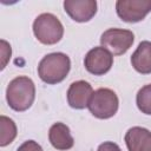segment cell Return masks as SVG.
<instances>
[{
    "label": "cell",
    "instance_id": "obj_1",
    "mask_svg": "<svg viewBox=\"0 0 151 151\" xmlns=\"http://www.w3.org/2000/svg\"><path fill=\"white\" fill-rule=\"evenodd\" d=\"M35 98V85L33 80L26 76H19L12 79L6 88V100L8 106L22 112L28 110Z\"/></svg>",
    "mask_w": 151,
    "mask_h": 151
},
{
    "label": "cell",
    "instance_id": "obj_2",
    "mask_svg": "<svg viewBox=\"0 0 151 151\" xmlns=\"http://www.w3.org/2000/svg\"><path fill=\"white\" fill-rule=\"evenodd\" d=\"M71 70V60L63 52H53L46 54L38 65L39 78L48 84L55 85L61 83Z\"/></svg>",
    "mask_w": 151,
    "mask_h": 151
},
{
    "label": "cell",
    "instance_id": "obj_3",
    "mask_svg": "<svg viewBox=\"0 0 151 151\" xmlns=\"http://www.w3.org/2000/svg\"><path fill=\"white\" fill-rule=\"evenodd\" d=\"M33 33L44 45H54L64 35V26L52 13H41L33 21Z\"/></svg>",
    "mask_w": 151,
    "mask_h": 151
},
{
    "label": "cell",
    "instance_id": "obj_4",
    "mask_svg": "<svg viewBox=\"0 0 151 151\" xmlns=\"http://www.w3.org/2000/svg\"><path fill=\"white\" fill-rule=\"evenodd\" d=\"M118 96L114 91L106 87L96 90L87 105L92 116L98 119H109L113 117L118 111Z\"/></svg>",
    "mask_w": 151,
    "mask_h": 151
},
{
    "label": "cell",
    "instance_id": "obj_5",
    "mask_svg": "<svg viewBox=\"0 0 151 151\" xmlns=\"http://www.w3.org/2000/svg\"><path fill=\"white\" fill-rule=\"evenodd\" d=\"M134 41V34L130 29L109 28L100 37V44L112 55H122L129 51Z\"/></svg>",
    "mask_w": 151,
    "mask_h": 151
},
{
    "label": "cell",
    "instance_id": "obj_6",
    "mask_svg": "<svg viewBox=\"0 0 151 151\" xmlns=\"http://www.w3.org/2000/svg\"><path fill=\"white\" fill-rule=\"evenodd\" d=\"M116 12L125 22H139L151 12V0H118Z\"/></svg>",
    "mask_w": 151,
    "mask_h": 151
},
{
    "label": "cell",
    "instance_id": "obj_7",
    "mask_svg": "<svg viewBox=\"0 0 151 151\" xmlns=\"http://www.w3.org/2000/svg\"><path fill=\"white\" fill-rule=\"evenodd\" d=\"M113 65V55L103 46L91 48L84 59V66L87 72L94 76L107 73Z\"/></svg>",
    "mask_w": 151,
    "mask_h": 151
},
{
    "label": "cell",
    "instance_id": "obj_8",
    "mask_svg": "<svg viewBox=\"0 0 151 151\" xmlns=\"http://www.w3.org/2000/svg\"><path fill=\"white\" fill-rule=\"evenodd\" d=\"M64 9L77 22H87L97 13L96 0H65Z\"/></svg>",
    "mask_w": 151,
    "mask_h": 151
},
{
    "label": "cell",
    "instance_id": "obj_9",
    "mask_svg": "<svg viewBox=\"0 0 151 151\" xmlns=\"http://www.w3.org/2000/svg\"><path fill=\"white\" fill-rule=\"evenodd\" d=\"M92 94L93 88L90 83L85 80H77L72 83L67 90V103L72 109L83 110L87 107Z\"/></svg>",
    "mask_w": 151,
    "mask_h": 151
},
{
    "label": "cell",
    "instance_id": "obj_10",
    "mask_svg": "<svg viewBox=\"0 0 151 151\" xmlns=\"http://www.w3.org/2000/svg\"><path fill=\"white\" fill-rule=\"evenodd\" d=\"M48 140L51 145L60 151L70 150L74 145V139L71 134L70 127L64 123H54L48 131Z\"/></svg>",
    "mask_w": 151,
    "mask_h": 151
},
{
    "label": "cell",
    "instance_id": "obj_11",
    "mask_svg": "<svg viewBox=\"0 0 151 151\" xmlns=\"http://www.w3.org/2000/svg\"><path fill=\"white\" fill-rule=\"evenodd\" d=\"M131 64L133 68L142 74L151 73V41L144 40L139 42L131 55Z\"/></svg>",
    "mask_w": 151,
    "mask_h": 151
},
{
    "label": "cell",
    "instance_id": "obj_12",
    "mask_svg": "<svg viewBox=\"0 0 151 151\" xmlns=\"http://www.w3.org/2000/svg\"><path fill=\"white\" fill-rule=\"evenodd\" d=\"M151 132L142 126H133L130 127L124 137L126 147L129 151H142V147L144 145V142L149 137Z\"/></svg>",
    "mask_w": 151,
    "mask_h": 151
},
{
    "label": "cell",
    "instance_id": "obj_13",
    "mask_svg": "<svg viewBox=\"0 0 151 151\" xmlns=\"http://www.w3.org/2000/svg\"><path fill=\"white\" fill-rule=\"evenodd\" d=\"M0 129H1V136H0V146H6L11 144L14 138L17 137V125L13 122V119L1 116L0 117Z\"/></svg>",
    "mask_w": 151,
    "mask_h": 151
},
{
    "label": "cell",
    "instance_id": "obj_14",
    "mask_svg": "<svg viewBox=\"0 0 151 151\" xmlns=\"http://www.w3.org/2000/svg\"><path fill=\"white\" fill-rule=\"evenodd\" d=\"M136 104L142 113L151 116V84L139 88L136 96Z\"/></svg>",
    "mask_w": 151,
    "mask_h": 151
},
{
    "label": "cell",
    "instance_id": "obj_15",
    "mask_svg": "<svg viewBox=\"0 0 151 151\" xmlns=\"http://www.w3.org/2000/svg\"><path fill=\"white\" fill-rule=\"evenodd\" d=\"M17 151H44V150H42V147H41L35 140L29 139V140L24 142V143L18 147Z\"/></svg>",
    "mask_w": 151,
    "mask_h": 151
},
{
    "label": "cell",
    "instance_id": "obj_16",
    "mask_svg": "<svg viewBox=\"0 0 151 151\" xmlns=\"http://www.w3.org/2000/svg\"><path fill=\"white\" fill-rule=\"evenodd\" d=\"M1 45H2V48H1V53H2V65H1V70L5 68L6 64H7V60H8V57L11 58V46L5 41V40H1Z\"/></svg>",
    "mask_w": 151,
    "mask_h": 151
},
{
    "label": "cell",
    "instance_id": "obj_17",
    "mask_svg": "<svg viewBox=\"0 0 151 151\" xmlns=\"http://www.w3.org/2000/svg\"><path fill=\"white\" fill-rule=\"evenodd\" d=\"M97 151H122V149L113 142H104L98 146Z\"/></svg>",
    "mask_w": 151,
    "mask_h": 151
},
{
    "label": "cell",
    "instance_id": "obj_18",
    "mask_svg": "<svg viewBox=\"0 0 151 151\" xmlns=\"http://www.w3.org/2000/svg\"><path fill=\"white\" fill-rule=\"evenodd\" d=\"M142 151H151V133L149 134V137L144 142V145L142 147Z\"/></svg>",
    "mask_w": 151,
    "mask_h": 151
}]
</instances>
